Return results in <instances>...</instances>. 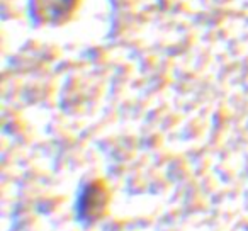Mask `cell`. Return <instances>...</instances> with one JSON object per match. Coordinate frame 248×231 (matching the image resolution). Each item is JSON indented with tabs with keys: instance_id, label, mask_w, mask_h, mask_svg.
Segmentation results:
<instances>
[{
	"instance_id": "cell-1",
	"label": "cell",
	"mask_w": 248,
	"mask_h": 231,
	"mask_svg": "<svg viewBox=\"0 0 248 231\" xmlns=\"http://www.w3.org/2000/svg\"><path fill=\"white\" fill-rule=\"evenodd\" d=\"M109 202V189L102 180L90 182L80 197V216L87 221H97L104 216Z\"/></svg>"
},
{
	"instance_id": "cell-2",
	"label": "cell",
	"mask_w": 248,
	"mask_h": 231,
	"mask_svg": "<svg viewBox=\"0 0 248 231\" xmlns=\"http://www.w3.org/2000/svg\"><path fill=\"white\" fill-rule=\"evenodd\" d=\"M75 5L77 0H32V12L43 22H62Z\"/></svg>"
}]
</instances>
